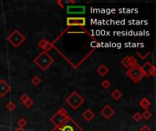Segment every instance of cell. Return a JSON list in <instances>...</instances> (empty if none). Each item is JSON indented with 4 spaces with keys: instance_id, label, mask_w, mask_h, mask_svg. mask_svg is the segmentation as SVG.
Masks as SVG:
<instances>
[{
    "instance_id": "obj_1",
    "label": "cell",
    "mask_w": 156,
    "mask_h": 131,
    "mask_svg": "<svg viewBox=\"0 0 156 131\" xmlns=\"http://www.w3.org/2000/svg\"><path fill=\"white\" fill-rule=\"evenodd\" d=\"M34 63L42 70H47L52 64L54 63V58L47 52L42 51L34 58Z\"/></svg>"
},
{
    "instance_id": "obj_2",
    "label": "cell",
    "mask_w": 156,
    "mask_h": 131,
    "mask_svg": "<svg viewBox=\"0 0 156 131\" xmlns=\"http://www.w3.org/2000/svg\"><path fill=\"white\" fill-rule=\"evenodd\" d=\"M52 131H84V129L72 118L69 117L61 125L54 127Z\"/></svg>"
},
{
    "instance_id": "obj_3",
    "label": "cell",
    "mask_w": 156,
    "mask_h": 131,
    "mask_svg": "<svg viewBox=\"0 0 156 131\" xmlns=\"http://www.w3.org/2000/svg\"><path fill=\"white\" fill-rule=\"evenodd\" d=\"M84 98L80 95L79 92H77V91H73L67 98H66V103L69 105V106L76 110L79 109L81 105L84 103Z\"/></svg>"
},
{
    "instance_id": "obj_4",
    "label": "cell",
    "mask_w": 156,
    "mask_h": 131,
    "mask_svg": "<svg viewBox=\"0 0 156 131\" xmlns=\"http://www.w3.org/2000/svg\"><path fill=\"white\" fill-rule=\"evenodd\" d=\"M126 75L130 77V79H131L135 84L139 83L142 79V77L144 76V75L142 73V67L138 64L132 67H130L127 70Z\"/></svg>"
},
{
    "instance_id": "obj_5",
    "label": "cell",
    "mask_w": 156,
    "mask_h": 131,
    "mask_svg": "<svg viewBox=\"0 0 156 131\" xmlns=\"http://www.w3.org/2000/svg\"><path fill=\"white\" fill-rule=\"evenodd\" d=\"M7 40L14 46V47H18L20 46L24 41H26V37L25 36L17 29H16L15 31H13L8 37Z\"/></svg>"
},
{
    "instance_id": "obj_6",
    "label": "cell",
    "mask_w": 156,
    "mask_h": 131,
    "mask_svg": "<svg viewBox=\"0 0 156 131\" xmlns=\"http://www.w3.org/2000/svg\"><path fill=\"white\" fill-rule=\"evenodd\" d=\"M69 117V116L67 110L65 109L61 108L50 118V122L54 125V127H58V126L61 125Z\"/></svg>"
},
{
    "instance_id": "obj_7",
    "label": "cell",
    "mask_w": 156,
    "mask_h": 131,
    "mask_svg": "<svg viewBox=\"0 0 156 131\" xmlns=\"http://www.w3.org/2000/svg\"><path fill=\"white\" fill-rule=\"evenodd\" d=\"M68 27H85L86 18L84 16H69L67 18Z\"/></svg>"
},
{
    "instance_id": "obj_8",
    "label": "cell",
    "mask_w": 156,
    "mask_h": 131,
    "mask_svg": "<svg viewBox=\"0 0 156 131\" xmlns=\"http://www.w3.org/2000/svg\"><path fill=\"white\" fill-rule=\"evenodd\" d=\"M141 67H142V73H143L144 76L150 77L151 76H154L155 73H156V68L151 62H146Z\"/></svg>"
},
{
    "instance_id": "obj_9",
    "label": "cell",
    "mask_w": 156,
    "mask_h": 131,
    "mask_svg": "<svg viewBox=\"0 0 156 131\" xmlns=\"http://www.w3.org/2000/svg\"><path fill=\"white\" fill-rule=\"evenodd\" d=\"M86 11V8L84 6H68L67 7V12L68 14L71 15H81L84 14Z\"/></svg>"
},
{
    "instance_id": "obj_10",
    "label": "cell",
    "mask_w": 156,
    "mask_h": 131,
    "mask_svg": "<svg viewBox=\"0 0 156 131\" xmlns=\"http://www.w3.org/2000/svg\"><path fill=\"white\" fill-rule=\"evenodd\" d=\"M121 65H122L124 67H126V68H128V69H129L130 67H133V66H135V65L138 64L136 58H135L133 56H127V57L123 58L122 60L121 61Z\"/></svg>"
},
{
    "instance_id": "obj_11",
    "label": "cell",
    "mask_w": 156,
    "mask_h": 131,
    "mask_svg": "<svg viewBox=\"0 0 156 131\" xmlns=\"http://www.w3.org/2000/svg\"><path fill=\"white\" fill-rule=\"evenodd\" d=\"M11 89L10 85L5 79H0V97H6L11 91Z\"/></svg>"
},
{
    "instance_id": "obj_12",
    "label": "cell",
    "mask_w": 156,
    "mask_h": 131,
    "mask_svg": "<svg viewBox=\"0 0 156 131\" xmlns=\"http://www.w3.org/2000/svg\"><path fill=\"white\" fill-rule=\"evenodd\" d=\"M100 115L104 118L110 119L115 115V110L110 106V105H106V106L104 108H102V109L100 110Z\"/></svg>"
},
{
    "instance_id": "obj_13",
    "label": "cell",
    "mask_w": 156,
    "mask_h": 131,
    "mask_svg": "<svg viewBox=\"0 0 156 131\" xmlns=\"http://www.w3.org/2000/svg\"><path fill=\"white\" fill-rule=\"evenodd\" d=\"M38 46L41 49H43L44 52H47V53H48V51H50L52 48L54 47L53 43L49 42L48 40H47V39H45V38H42V39L38 42Z\"/></svg>"
},
{
    "instance_id": "obj_14",
    "label": "cell",
    "mask_w": 156,
    "mask_h": 131,
    "mask_svg": "<svg viewBox=\"0 0 156 131\" xmlns=\"http://www.w3.org/2000/svg\"><path fill=\"white\" fill-rule=\"evenodd\" d=\"M82 117H83V118H84L86 121L90 122V121H91V120L95 118V113H94L90 109H87L82 113Z\"/></svg>"
},
{
    "instance_id": "obj_15",
    "label": "cell",
    "mask_w": 156,
    "mask_h": 131,
    "mask_svg": "<svg viewBox=\"0 0 156 131\" xmlns=\"http://www.w3.org/2000/svg\"><path fill=\"white\" fill-rule=\"evenodd\" d=\"M139 106L142 109H149V108L151 106V102L147 98V97H142L140 102H139Z\"/></svg>"
},
{
    "instance_id": "obj_16",
    "label": "cell",
    "mask_w": 156,
    "mask_h": 131,
    "mask_svg": "<svg viewBox=\"0 0 156 131\" xmlns=\"http://www.w3.org/2000/svg\"><path fill=\"white\" fill-rule=\"evenodd\" d=\"M110 69L107 66L105 65H100L98 69H97V73L100 76H105L108 73H109Z\"/></svg>"
},
{
    "instance_id": "obj_17",
    "label": "cell",
    "mask_w": 156,
    "mask_h": 131,
    "mask_svg": "<svg viewBox=\"0 0 156 131\" xmlns=\"http://www.w3.org/2000/svg\"><path fill=\"white\" fill-rule=\"evenodd\" d=\"M111 97L114 99V100H116V101H118V100H120L121 97H122V93H121V91H120L119 89H114L112 93H111Z\"/></svg>"
},
{
    "instance_id": "obj_18",
    "label": "cell",
    "mask_w": 156,
    "mask_h": 131,
    "mask_svg": "<svg viewBox=\"0 0 156 131\" xmlns=\"http://www.w3.org/2000/svg\"><path fill=\"white\" fill-rule=\"evenodd\" d=\"M6 108H7V109H8L9 112H13V111L16 109V108H17V105H16V103H15L14 101H9V102L6 105Z\"/></svg>"
},
{
    "instance_id": "obj_19",
    "label": "cell",
    "mask_w": 156,
    "mask_h": 131,
    "mask_svg": "<svg viewBox=\"0 0 156 131\" xmlns=\"http://www.w3.org/2000/svg\"><path fill=\"white\" fill-rule=\"evenodd\" d=\"M41 83V78L38 76H34L32 78H31V84L35 87H38L39 86Z\"/></svg>"
},
{
    "instance_id": "obj_20",
    "label": "cell",
    "mask_w": 156,
    "mask_h": 131,
    "mask_svg": "<svg viewBox=\"0 0 156 131\" xmlns=\"http://www.w3.org/2000/svg\"><path fill=\"white\" fill-rule=\"evenodd\" d=\"M27 124H28V122H27V120H26L24 118H20L19 119H18V121H17V126H18V128H22V129H24V127L27 126Z\"/></svg>"
},
{
    "instance_id": "obj_21",
    "label": "cell",
    "mask_w": 156,
    "mask_h": 131,
    "mask_svg": "<svg viewBox=\"0 0 156 131\" xmlns=\"http://www.w3.org/2000/svg\"><path fill=\"white\" fill-rule=\"evenodd\" d=\"M151 116H152V114H151V112L149 110V109H147V110H144V112L142 114V118H144V119H146V120H149L151 118Z\"/></svg>"
},
{
    "instance_id": "obj_22",
    "label": "cell",
    "mask_w": 156,
    "mask_h": 131,
    "mask_svg": "<svg viewBox=\"0 0 156 131\" xmlns=\"http://www.w3.org/2000/svg\"><path fill=\"white\" fill-rule=\"evenodd\" d=\"M100 86L101 88H103L104 89H109L112 86V83L109 81V80H103L101 83H100Z\"/></svg>"
},
{
    "instance_id": "obj_23",
    "label": "cell",
    "mask_w": 156,
    "mask_h": 131,
    "mask_svg": "<svg viewBox=\"0 0 156 131\" xmlns=\"http://www.w3.org/2000/svg\"><path fill=\"white\" fill-rule=\"evenodd\" d=\"M23 105H24V107H25V108L30 109V108H32V106L34 105V101H33L31 98H29V99H28L27 101H26Z\"/></svg>"
},
{
    "instance_id": "obj_24",
    "label": "cell",
    "mask_w": 156,
    "mask_h": 131,
    "mask_svg": "<svg viewBox=\"0 0 156 131\" xmlns=\"http://www.w3.org/2000/svg\"><path fill=\"white\" fill-rule=\"evenodd\" d=\"M142 114H141V113H139V112L134 113V114H133V119L135 122H139V121H141V120H142Z\"/></svg>"
},
{
    "instance_id": "obj_25",
    "label": "cell",
    "mask_w": 156,
    "mask_h": 131,
    "mask_svg": "<svg viewBox=\"0 0 156 131\" xmlns=\"http://www.w3.org/2000/svg\"><path fill=\"white\" fill-rule=\"evenodd\" d=\"M30 97H29V95H27V94H23V95H21V97H20V101L24 104L26 101H27L28 99H29Z\"/></svg>"
},
{
    "instance_id": "obj_26",
    "label": "cell",
    "mask_w": 156,
    "mask_h": 131,
    "mask_svg": "<svg viewBox=\"0 0 156 131\" xmlns=\"http://www.w3.org/2000/svg\"><path fill=\"white\" fill-rule=\"evenodd\" d=\"M140 131H151V128L149 126L144 125V126H142V127L140 128Z\"/></svg>"
},
{
    "instance_id": "obj_27",
    "label": "cell",
    "mask_w": 156,
    "mask_h": 131,
    "mask_svg": "<svg viewBox=\"0 0 156 131\" xmlns=\"http://www.w3.org/2000/svg\"><path fill=\"white\" fill-rule=\"evenodd\" d=\"M14 131H25L24 129H22V128H17L16 130H14Z\"/></svg>"
}]
</instances>
